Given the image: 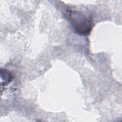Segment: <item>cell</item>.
Masks as SVG:
<instances>
[{
	"instance_id": "cell-2",
	"label": "cell",
	"mask_w": 122,
	"mask_h": 122,
	"mask_svg": "<svg viewBox=\"0 0 122 122\" xmlns=\"http://www.w3.org/2000/svg\"><path fill=\"white\" fill-rule=\"evenodd\" d=\"M0 74H1V79L4 80V82H3L4 86L5 85H7V84H8V83L11 82L13 78V76L12 74L6 70L1 69Z\"/></svg>"
},
{
	"instance_id": "cell-1",
	"label": "cell",
	"mask_w": 122,
	"mask_h": 122,
	"mask_svg": "<svg viewBox=\"0 0 122 122\" xmlns=\"http://www.w3.org/2000/svg\"><path fill=\"white\" fill-rule=\"evenodd\" d=\"M65 16L74 31L79 35H88L94 25L92 16L86 14L82 11L68 9L66 10Z\"/></svg>"
}]
</instances>
